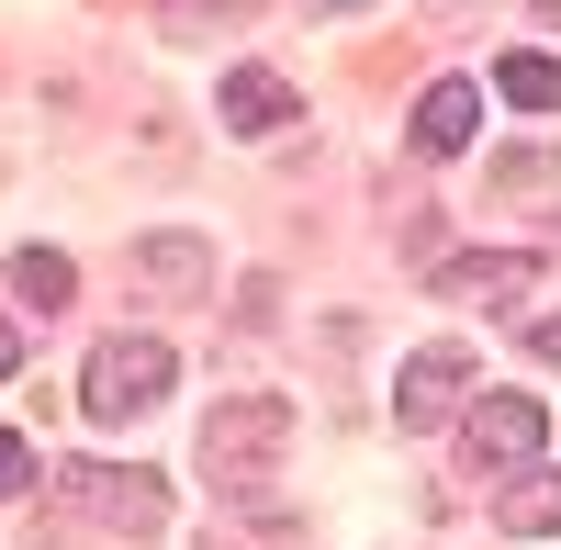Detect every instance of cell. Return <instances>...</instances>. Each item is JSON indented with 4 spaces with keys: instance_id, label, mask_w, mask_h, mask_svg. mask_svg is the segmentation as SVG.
Returning a JSON list of instances; mask_svg holds the SVG:
<instances>
[{
    "instance_id": "obj_1",
    "label": "cell",
    "mask_w": 561,
    "mask_h": 550,
    "mask_svg": "<svg viewBox=\"0 0 561 550\" xmlns=\"http://www.w3.org/2000/svg\"><path fill=\"white\" fill-rule=\"evenodd\" d=\"M169 382H180V348L147 337V326H124V337L90 348V371H79V416H90V427H135V416H158V404H169Z\"/></svg>"
},
{
    "instance_id": "obj_2",
    "label": "cell",
    "mask_w": 561,
    "mask_h": 550,
    "mask_svg": "<svg viewBox=\"0 0 561 550\" xmlns=\"http://www.w3.org/2000/svg\"><path fill=\"white\" fill-rule=\"evenodd\" d=\"M280 449H293V404H280V393H237V404H214V416H203V472H214L225 494L270 483Z\"/></svg>"
},
{
    "instance_id": "obj_3",
    "label": "cell",
    "mask_w": 561,
    "mask_h": 550,
    "mask_svg": "<svg viewBox=\"0 0 561 550\" xmlns=\"http://www.w3.org/2000/svg\"><path fill=\"white\" fill-rule=\"evenodd\" d=\"M57 506L68 517H102L124 539H158L169 528V483L158 472H124V461H57Z\"/></svg>"
},
{
    "instance_id": "obj_4",
    "label": "cell",
    "mask_w": 561,
    "mask_h": 550,
    "mask_svg": "<svg viewBox=\"0 0 561 550\" xmlns=\"http://www.w3.org/2000/svg\"><path fill=\"white\" fill-rule=\"evenodd\" d=\"M539 438H550L539 393H472V416H460V449H472V472H528V461H539Z\"/></svg>"
},
{
    "instance_id": "obj_5",
    "label": "cell",
    "mask_w": 561,
    "mask_h": 550,
    "mask_svg": "<svg viewBox=\"0 0 561 550\" xmlns=\"http://www.w3.org/2000/svg\"><path fill=\"white\" fill-rule=\"evenodd\" d=\"M393 416L427 438V427H449V416H472V359L460 348H415L404 371H393Z\"/></svg>"
},
{
    "instance_id": "obj_6",
    "label": "cell",
    "mask_w": 561,
    "mask_h": 550,
    "mask_svg": "<svg viewBox=\"0 0 561 550\" xmlns=\"http://www.w3.org/2000/svg\"><path fill=\"white\" fill-rule=\"evenodd\" d=\"M214 113H225V135H280L304 102H293V79H280V68H225Z\"/></svg>"
},
{
    "instance_id": "obj_7",
    "label": "cell",
    "mask_w": 561,
    "mask_h": 550,
    "mask_svg": "<svg viewBox=\"0 0 561 550\" xmlns=\"http://www.w3.org/2000/svg\"><path fill=\"white\" fill-rule=\"evenodd\" d=\"M528 282H539L528 248H505V259L494 248H460V259H438V293L449 303H505V293H528Z\"/></svg>"
},
{
    "instance_id": "obj_8",
    "label": "cell",
    "mask_w": 561,
    "mask_h": 550,
    "mask_svg": "<svg viewBox=\"0 0 561 550\" xmlns=\"http://www.w3.org/2000/svg\"><path fill=\"white\" fill-rule=\"evenodd\" d=\"M135 282H147L158 303H203L214 293V248L203 237H147L135 248Z\"/></svg>"
},
{
    "instance_id": "obj_9",
    "label": "cell",
    "mask_w": 561,
    "mask_h": 550,
    "mask_svg": "<svg viewBox=\"0 0 561 550\" xmlns=\"http://www.w3.org/2000/svg\"><path fill=\"white\" fill-rule=\"evenodd\" d=\"M472 124H483L472 79H427V90H415V158H460V147H472Z\"/></svg>"
},
{
    "instance_id": "obj_10",
    "label": "cell",
    "mask_w": 561,
    "mask_h": 550,
    "mask_svg": "<svg viewBox=\"0 0 561 550\" xmlns=\"http://www.w3.org/2000/svg\"><path fill=\"white\" fill-rule=\"evenodd\" d=\"M494 528H505V539H550V528H561V472L505 483V494H494Z\"/></svg>"
},
{
    "instance_id": "obj_11",
    "label": "cell",
    "mask_w": 561,
    "mask_h": 550,
    "mask_svg": "<svg viewBox=\"0 0 561 550\" xmlns=\"http://www.w3.org/2000/svg\"><path fill=\"white\" fill-rule=\"evenodd\" d=\"M494 203H561V147H505L494 158Z\"/></svg>"
},
{
    "instance_id": "obj_12",
    "label": "cell",
    "mask_w": 561,
    "mask_h": 550,
    "mask_svg": "<svg viewBox=\"0 0 561 550\" xmlns=\"http://www.w3.org/2000/svg\"><path fill=\"white\" fill-rule=\"evenodd\" d=\"M12 293H23L34 314H68V303H79V270H68L57 248H23V259H12Z\"/></svg>"
},
{
    "instance_id": "obj_13",
    "label": "cell",
    "mask_w": 561,
    "mask_h": 550,
    "mask_svg": "<svg viewBox=\"0 0 561 550\" xmlns=\"http://www.w3.org/2000/svg\"><path fill=\"white\" fill-rule=\"evenodd\" d=\"M494 79H505V102H528V113H539L550 90H561V68H550V57H505Z\"/></svg>"
},
{
    "instance_id": "obj_14",
    "label": "cell",
    "mask_w": 561,
    "mask_h": 550,
    "mask_svg": "<svg viewBox=\"0 0 561 550\" xmlns=\"http://www.w3.org/2000/svg\"><path fill=\"white\" fill-rule=\"evenodd\" d=\"M169 34H214V23H248V0H158Z\"/></svg>"
},
{
    "instance_id": "obj_15",
    "label": "cell",
    "mask_w": 561,
    "mask_h": 550,
    "mask_svg": "<svg viewBox=\"0 0 561 550\" xmlns=\"http://www.w3.org/2000/svg\"><path fill=\"white\" fill-rule=\"evenodd\" d=\"M23 483H34V449H23L12 427H0V494H23Z\"/></svg>"
},
{
    "instance_id": "obj_16",
    "label": "cell",
    "mask_w": 561,
    "mask_h": 550,
    "mask_svg": "<svg viewBox=\"0 0 561 550\" xmlns=\"http://www.w3.org/2000/svg\"><path fill=\"white\" fill-rule=\"evenodd\" d=\"M304 12H314V23H348V12H370V0H304Z\"/></svg>"
},
{
    "instance_id": "obj_17",
    "label": "cell",
    "mask_w": 561,
    "mask_h": 550,
    "mask_svg": "<svg viewBox=\"0 0 561 550\" xmlns=\"http://www.w3.org/2000/svg\"><path fill=\"white\" fill-rule=\"evenodd\" d=\"M12 359H23V337H12V326H0V382H12Z\"/></svg>"
},
{
    "instance_id": "obj_18",
    "label": "cell",
    "mask_w": 561,
    "mask_h": 550,
    "mask_svg": "<svg viewBox=\"0 0 561 550\" xmlns=\"http://www.w3.org/2000/svg\"><path fill=\"white\" fill-rule=\"evenodd\" d=\"M539 359H561V314H550V326H539Z\"/></svg>"
},
{
    "instance_id": "obj_19",
    "label": "cell",
    "mask_w": 561,
    "mask_h": 550,
    "mask_svg": "<svg viewBox=\"0 0 561 550\" xmlns=\"http://www.w3.org/2000/svg\"><path fill=\"white\" fill-rule=\"evenodd\" d=\"M539 12H550V23H561V0H539Z\"/></svg>"
}]
</instances>
